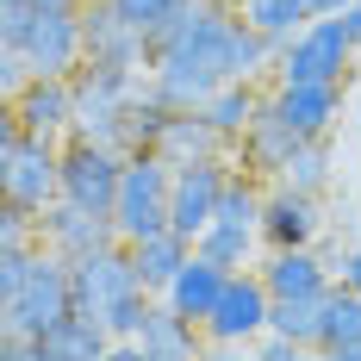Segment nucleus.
<instances>
[{"label": "nucleus", "instance_id": "c756f323", "mask_svg": "<svg viewBox=\"0 0 361 361\" xmlns=\"http://www.w3.org/2000/svg\"><path fill=\"white\" fill-rule=\"evenodd\" d=\"M336 281L361 293V243H355V250H343V255H336Z\"/></svg>", "mask_w": 361, "mask_h": 361}, {"label": "nucleus", "instance_id": "9b49d317", "mask_svg": "<svg viewBox=\"0 0 361 361\" xmlns=\"http://www.w3.org/2000/svg\"><path fill=\"white\" fill-rule=\"evenodd\" d=\"M330 212H324V193H305L293 180H268V200H262V237L268 250L281 243H324Z\"/></svg>", "mask_w": 361, "mask_h": 361}, {"label": "nucleus", "instance_id": "aec40b11", "mask_svg": "<svg viewBox=\"0 0 361 361\" xmlns=\"http://www.w3.org/2000/svg\"><path fill=\"white\" fill-rule=\"evenodd\" d=\"M224 281H231V268H218L212 255H187V268H180L175 281H169V293H162V299H169V305H175L180 318H193V324L206 330V318H212L218 312V293H224Z\"/></svg>", "mask_w": 361, "mask_h": 361}, {"label": "nucleus", "instance_id": "f3484780", "mask_svg": "<svg viewBox=\"0 0 361 361\" xmlns=\"http://www.w3.org/2000/svg\"><path fill=\"white\" fill-rule=\"evenodd\" d=\"M299 144H305V137L262 100V112H255L250 125H243V137H237V169H250V175H262V180H281L287 162L299 156Z\"/></svg>", "mask_w": 361, "mask_h": 361}, {"label": "nucleus", "instance_id": "412c9836", "mask_svg": "<svg viewBox=\"0 0 361 361\" xmlns=\"http://www.w3.org/2000/svg\"><path fill=\"white\" fill-rule=\"evenodd\" d=\"M37 349H44V361H100V355H118V336H112L106 324L69 312L63 324H50L37 336Z\"/></svg>", "mask_w": 361, "mask_h": 361}, {"label": "nucleus", "instance_id": "393cba45", "mask_svg": "<svg viewBox=\"0 0 361 361\" xmlns=\"http://www.w3.org/2000/svg\"><path fill=\"white\" fill-rule=\"evenodd\" d=\"M262 100H268V87H262V81H224V87H218V94H212V100H206L200 112H206L218 131L237 144V137H243V125H250L255 112H262Z\"/></svg>", "mask_w": 361, "mask_h": 361}, {"label": "nucleus", "instance_id": "cd10ccee", "mask_svg": "<svg viewBox=\"0 0 361 361\" xmlns=\"http://www.w3.org/2000/svg\"><path fill=\"white\" fill-rule=\"evenodd\" d=\"M281 180L305 187V193H324L330 180H336V156H330V137H305V144H299V156L287 162V175H281Z\"/></svg>", "mask_w": 361, "mask_h": 361}, {"label": "nucleus", "instance_id": "6e6552de", "mask_svg": "<svg viewBox=\"0 0 361 361\" xmlns=\"http://www.w3.org/2000/svg\"><path fill=\"white\" fill-rule=\"evenodd\" d=\"M268 324H274V293L262 281V268H237L218 293V312L206 318V343L212 349H250Z\"/></svg>", "mask_w": 361, "mask_h": 361}, {"label": "nucleus", "instance_id": "2f4dec72", "mask_svg": "<svg viewBox=\"0 0 361 361\" xmlns=\"http://www.w3.org/2000/svg\"><path fill=\"white\" fill-rule=\"evenodd\" d=\"M32 6H50V13H81L87 0H32Z\"/></svg>", "mask_w": 361, "mask_h": 361}, {"label": "nucleus", "instance_id": "c85d7f7f", "mask_svg": "<svg viewBox=\"0 0 361 361\" xmlns=\"http://www.w3.org/2000/svg\"><path fill=\"white\" fill-rule=\"evenodd\" d=\"M112 6H118L125 19H137V25L156 37L162 25H175V19H180V6H187V0H112Z\"/></svg>", "mask_w": 361, "mask_h": 361}, {"label": "nucleus", "instance_id": "0eeeda50", "mask_svg": "<svg viewBox=\"0 0 361 361\" xmlns=\"http://www.w3.org/2000/svg\"><path fill=\"white\" fill-rule=\"evenodd\" d=\"M125 156H131V149L75 131L69 144H63V200H75V206H87V212L112 218L118 180H125Z\"/></svg>", "mask_w": 361, "mask_h": 361}, {"label": "nucleus", "instance_id": "f8f14e48", "mask_svg": "<svg viewBox=\"0 0 361 361\" xmlns=\"http://www.w3.org/2000/svg\"><path fill=\"white\" fill-rule=\"evenodd\" d=\"M200 349H212V343H206V330L193 324V318H180L162 293L149 299L144 324L118 343V355H144V361H187V355H200Z\"/></svg>", "mask_w": 361, "mask_h": 361}, {"label": "nucleus", "instance_id": "f257e3e1", "mask_svg": "<svg viewBox=\"0 0 361 361\" xmlns=\"http://www.w3.org/2000/svg\"><path fill=\"white\" fill-rule=\"evenodd\" d=\"M274 50L231 0H187L175 25L156 32L149 87L169 106H206L224 81H274Z\"/></svg>", "mask_w": 361, "mask_h": 361}, {"label": "nucleus", "instance_id": "bb28decb", "mask_svg": "<svg viewBox=\"0 0 361 361\" xmlns=\"http://www.w3.org/2000/svg\"><path fill=\"white\" fill-rule=\"evenodd\" d=\"M330 293H336V287H330ZM330 293H318V299H274V330H287L299 349H312V355H318V336H324Z\"/></svg>", "mask_w": 361, "mask_h": 361}, {"label": "nucleus", "instance_id": "72a5a7b5", "mask_svg": "<svg viewBox=\"0 0 361 361\" xmlns=\"http://www.w3.org/2000/svg\"><path fill=\"white\" fill-rule=\"evenodd\" d=\"M355 137H361V100H355Z\"/></svg>", "mask_w": 361, "mask_h": 361}, {"label": "nucleus", "instance_id": "ddd939ff", "mask_svg": "<svg viewBox=\"0 0 361 361\" xmlns=\"http://www.w3.org/2000/svg\"><path fill=\"white\" fill-rule=\"evenodd\" d=\"M237 175V156H218V162H187L175 169V231L180 237H200L224 206V187Z\"/></svg>", "mask_w": 361, "mask_h": 361}, {"label": "nucleus", "instance_id": "a211bd4d", "mask_svg": "<svg viewBox=\"0 0 361 361\" xmlns=\"http://www.w3.org/2000/svg\"><path fill=\"white\" fill-rule=\"evenodd\" d=\"M149 149H162L175 169H187V162H218V156H237V144L218 131L212 118L200 106H175L169 118H162V131H156V144Z\"/></svg>", "mask_w": 361, "mask_h": 361}, {"label": "nucleus", "instance_id": "f03ea898", "mask_svg": "<svg viewBox=\"0 0 361 361\" xmlns=\"http://www.w3.org/2000/svg\"><path fill=\"white\" fill-rule=\"evenodd\" d=\"M75 312V268L56 250H0V336H44Z\"/></svg>", "mask_w": 361, "mask_h": 361}, {"label": "nucleus", "instance_id": "1a4fd4ad", "mask_svg": "<svg viewBox=\"0 0 361 361\" xmlns=\"http://www.w3.org/2000/svg\"><path fill=\"white\" fill-rule=\"evenodd\" d=\"M13 50L32 63V75H81L87 69V25H81V13L32 6V19L13 37Z\"/></svg>", "mask_w": 361, "mask_h": 361}, {"label": "nucleus", "instance_id": "dca6fc26", "mask_svg": "<svg viewBox=\"0 0 361 361\" xmlns=\"http://www.w3.org/2000/svg\"><path fill=\"white\" fill-rule=\"evenodd\" d=\"M6 118L37 131V137L69 144L75 137V75H37L19 100H6Z\"/></svg>", "mask_w": 361, "mask_h": 361}, {"label": "nucleus", "instance_id": "a878e982", "mask_svg": "<svg viewBox=\"0 0 361 361\" xmlns=\"http://www.w3.org/2000/svg\"><path fill=\"white\" fill-rule=\"evenodd\" d=\"M231 6H237V19L255 25L268 44H287L305 19H318V13H312V0H231Z\"/></svg>", "mask_w": 361, "mask_h": 361}, {"label": "nucleus", "instance_id": "5701e85b", "mask_svg": "<svg viewBox=\"0 0 361 361\" xmlns=\"http://www.w3.org/2000/svg\"><path fill=\"white\" fill-rule=\"evenodd\" d=\"M193 250L212 255L218 268H255L262 262V250H268V237H262V224H231V218H212L200 237H193Z\"/></svg>", "mask_w": 361, "mask_h": 361}, {"label": "nucleus", "instance_id": "4468645a", "mask_svg": "<svg viewBox=\"0 0 361 361\" xmlns=\"http://www.w3.org/2000/svg\"><path fill=\"white\" fill-rule=\"evenodd\" d=\"M262 281L274 299H318L336 287V262L318 255V243H281V250H262Z\"/></svg>", "mask_w": 361, "mask_h": 361}, {"label": "nucleus", "instance_id": "39448f33", "mask_svg": "<svg viewBox=\"0 0 361 361\" xmlns=\"http://www.w3.org/2000/svg\"><path fill=\"white\" fill-rule=\"evenodd\" d=\"M169 224H175V162L162 149H131L118 200H112V231H118V243H137Z\"/></svg>", "mask_w": 361, "mask_h": 361}, {"label": "nucleus", "instance_id": "b1692460", "mask_svg": "<svg viewBox=\"0 0 361 361\" xmlns=\"http://www.w3.org/2000/svg\"><path fill=\"white\" fill-rule=\"evenodd\" d=\"M318 355H330V361H361V293L343 287V281H336V293H330Z\"/></svg>", "mask_w": 361, "mask_h": 361}, {"label": "nucleus", "instance_id": "423d86ee", "mask_svg": "<svg viewBox=\"0 0 361 361\" xmlns=\"http://www.w3.org/2000/svg\"><path fill=\"white\" fill-rule=\"evenodd\" d=\"M361 44L349 37L343 13H318L274 50V81H349Z\"/></svg>", "mask_w": 361, "mask_h": 361}, {"label": "nucleus", "instance_id": "4be33fe9", "mask_svg": "<svg viewBox=\"0 0 361 361\" xmlns=\"http://www.w3.org/2000/svg\"><path fill=\"white\" fill-rule=\"evenodd\" d=\"M125 250H131V262H137V274H144L149 293H169V281H175L180 268H187V255H193V237H180L175 224H169V231H149V237L125 243Z\"/></svg>", "mask_w": 361, "mask_h": 361}, {"label": "nucleus", "instance_id": "6ab92c4d", "mask_svg": "<svg viewBox=\"0 0 361 361\" xmlns=\"http://www.w3.org/2000/svg\"><path fill=\"white\" fill-rule=\"evenodd\" d=\"M37 237H44V250H56V255H87V250H100V243H118V231H112V218L100 212H87V206H75V200H56L50 212L37 218Z\"/></svg>", "mask_w": 361, "mask_h": 361}, {"label": "nucleus", "instance_id": "20e7f679", "mask_svg": "<svg viewBox=\"0 0 361 361\" xmlns=\"http://www.w3.org/2000/svg\"><path fill=\"white\" fill-rule=\"evenodd\" d=\"M0 193H6V206H25L44 218L63 200V144L6 118L0 125Z\"/></svg>", "mask_w": 361, "mask_h": 361}, {"label": "nucleus", "instance_id": "9d476101", "mask_svg": "<svg viewBox=\"0 0 361 361\" xmlns=\"http://www.w3.org/2000/svg\"><path fill=\"white\" fill-rule=\"evenodd\" d=\"M81 25H87V63L94 69H131V75H149V56H156V37L125 19L112 0H87L81 6Z\"/></svg>", "mask_w": 361, "mask_h": 361}, {"label": "nucleus", "instance_id": "2eb2a0df", "mask_svg": "<svg viewBox=\"0 0 361 361\" xmlns=\"http://www.w3.org/2000/svg\"><path fill=\"white\" fill-rule=\"evenodd\" d=\"M268 106L299 137H330L343 118V81H268Z\"/></svg>", "mask_w": 361, "mask_h": 361}, {"label": "nucleus", "instance_id": "7c9ffc66", "mask_svg": "<svg viewBox=\"0 0 361 361\" xmlns=\"http://www.w3.org/2000/svg\"><path fill=\"white\" fill-rule=\"evenodd\" d=\"M343 25H349V37L361 44V0H349V6H343Z\"/></svg>", "mask_w": 361, "mask_h": 361}, {"label": "nucleus", "instance_id": "473e14b6", "mask_svg": "<svg viewBox=\"0 0 361 361\" xmlns=\"http://www.w3.org/2000/svg\"><path fill=\"white\" fill-rule=\"evenodd\" d=\"M349 0H312V13H343Z\"/></svg>", "mask_w": 361, "mask_h": 361}, {"label": "nucleus", "instance_id": "7ed1b4c3", "mask_svg": "<svg viewBox=\"0 0 361 361\" xmlns=\"http://www.w3.org/2000/svg\"><path fill=\"white\" fill-rule=\"evenodd\" d=\"M69 268H75V312H81V318L106 324L118 343L144 324V312H149L156 293L144 287V274H137V262H131L125 243H100V250L75 255Z\"/></svg>", "mask_w": 361, "mask_h": 361}]
</instances>
